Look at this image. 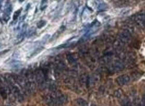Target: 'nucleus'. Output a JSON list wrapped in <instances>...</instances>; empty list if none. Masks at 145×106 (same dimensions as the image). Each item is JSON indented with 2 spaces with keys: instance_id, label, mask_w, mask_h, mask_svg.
I'll list each match as a JSON object with an SVG mask.
<instances>
[{
  "instance_id": "a211bd4d",
  "label": "nucleus",
  "mask_w": 145,
  "mask_h": 106,
  "mask_svg": "<svg viewBox=\"0 0 145 106\" xmlns=\"http://www.w3.org/2000/svg\"><path fill=\"white\" fill-rule=\"evenodd\" d=\"M24 0H19V2H24Z\"/></svg>"
},
{
  "instance_id": "20e7f679",
  "label": "nucleus",
  "mask_w": 145,
  "mask_h": 106,
  "mask_svg": "<svg viewBox=\"0 0 145 106\" xmlns=\"http://www.w3.org/2000/svg\"><path fill=\"white\" fill-rule=\"evenodd\" d=\"M124 62L120 60H116L113 61L111 65V69L113 72H119L124 69Z\"/></svg>"
},
{
  "instance_id": "f3484780",
  "label": "nucleus",
  "mask_w": 145,
  "mask_h": 106,
  "mask_svg": "<svg viewBox=\"0 0 145 106\" xmlns=\"http://www.w3.org/2000/svg\"><path fill=\"white\" fill-rule=\"evenodd\" d=\"M137 106H145V95H144L142 101L140 103H139Z\"/></svg>"
},
{
  "instance_id": "4468645a",
  "label": "nucleus",
  "mask_w": 145,
  "mask_h": 106,
  "mask_svg": "<svg viewBox=\"0 0 145 106\" xmlns=\"http://www.w3.org/2000/svg\"><path fill=\"white\" fill-rule=\"evenodd\" d=\"M46 24V22L45 20H40L38 22L37 24V28H43L45 25Z\"/></svg>"
},
{
  "instance_id": "f8f14e48",
  "label": "nucleus",
  "mask_w": 145,
  "mask_h": 106,
  "mask_svg": "<svg viewBox=\"0 0 145 106\" xmlns=\"http://www.w3.org/2000/svg\"><path fill=\"white\" fill-rule=\"evenodd\" d=\"M22 9L20 8L14 12V13H13V21H16V20L18 18H19V16H20V13H21V12H22Z\"/></svg>"
},
{
  "instance_id": "9b49d317",
  "label": "nucleus",
  "mask_w": 145,
  "mask_h": 106,
  "mask_svg": "<svg viewBox=\"0 0 145 106\" xmlns=\"http://www.w3.org/2000/svg\"><path fill=\"white\" fill-rule=\"evenodd\" d=\"M121 105H122V106H132L130 100L128 97H126L125 99H124L122 101H121Z\"/></svg>"
},
{
  "instance_id": "2eb2a0df",
  "label": "nucleus",
  "mask_w": 145,
  "mask_h": 106,
  "mask_svg": "<svg viewBox=\"0 0 145 106\" xmlns=\"http://www.w3.org/2000/svg\"><path fill=\"white\" fill-rule=\"evenodd\" d=\"M35 34H36V30H35V28H34L30 29L28 32V36H29V37L34 36Z\"/></svg>"
},
{
  "instance_id": "f03ea898",
  "label": "nucleus",
  "mask_w": 145,
  "mask_h": 106,
  "mask_svg": "<svg viewBox=\"0 0 145 106\" xmlns=\"http://www.w3.org/2000/svg\"><path fill=\"white\" fill-rule=\"evenodd\" d=\"M35 75V79H36V82L37 83L38 86L44 88L46 87V73L43 69H38L36 71L34 72Z\"/></svg>"
},
{
  "instance_id": "7ed1b4c3",
  "label": "nucleus",
  "mask_w": 145,
  "mask_h": 106,
  "mask_svg": "<svg viewBox=\"0 0 145 106\" xmlns=\"http://www.w3.org/2000/svg\"><path fill=\"white\" fill-rule=\"evenodd\" d=\"M133 32V30L131 28H124V29L119 33L117 38L118 40L124 43V44H126L129 43L132 38V34Z\"/></svg>"
},
{
  "instance_id": "0eeeda50",
  "label": "nucleus",
  "mask_w": 145,
  "mask_h": 106,
  "mask_svg": "<svg viewBox=\"0 0 145 106\" xmlns=\"http://www.w3.org/2000/svg\"><path fill=\"white\" fill-rule=\"evenodd\" d=\"M11 10H12V7L11 4L10 3L7 4L5 10H4V13H3V20L5 22H8L10 19V15L11 12Z\"/></svg>"
},
{
  "instance_id": "39448f33",
  "label": "nucleus",
  "mask_w": 145,
  "mask_h": 106,
  "mask_svg": "<svg viewBox=\"0 0 145 106\" xmlns=\"http://www.w3.org/2000/svg\"><path fill=\"white\" fill-rule=\"evenodd\" d=\"M134 21L139 26L145 28V13H138L134 16Z\"/></svg>"
},
{
  "instance_id": "423d86ee",
  "label": "nucleus",
  "mask_w": 145,
  "mask_h": 106,
  "mask_svg": "<svg viewBox=\"0 0 145 106\" xmlns=\"http://www.w3.org/2000/svg\"><path fill=\"white\" fill-rule=\"evenodd\" d=\"M116 82L120 86L127 85L129 82L130 81V77L128 75H122L118 77L116 79Z\"/></svg>"
},
{
  "instance_id": "1a4fd4ad",
  "label": "nucleus",
  "mask_w": 145,
  "mask_h": 106,
  "mask_svg": "<svg viewBox=\"0 0 145 106\" xmlns=\"http://www.w3.org/2000/svg\"><path fill=\"white\" fill-rule=\"evenodd\" d=\"M67 60L70 65H74L77 62V59L75 58V55L71 53L67 54Z\"/></svg>"
},
{
  "instance_id": "f257e3e1",
  "label": "nucleus",
  "mask_w": 145,
  "mask_h": 106,
  "mask_svg": "<svg viewBox=\"0 0 145 106\" xmlns=\"http://www.w3.org/2000/svg\"><path fill=\"white\" fill-rule=\"evenodd\" d=\"M67 96L59 91H54L46 95L44 101L49 106H62L67 102Z\"/></svg>"
},
{
  "instance_id": "6ab92c4d",
  "label": "nucleus",
  "mask_w": 145,
  "mask_h": 106,
  "mask_svg": "<svg viewBox=\"0 0 145 106\" xmlns=\"http://www.w3.org/2000/svg\"><path fill=\"white\" fill-rule=\"evenodd\" d=\"M91 106H97V105H91Z\"/></svg>"
},
{
  "instance_id": "6e6552de",
  "label": "nucleus",
  "mask_w": 145,
  "mask_h": 106,
  "mask_svg": "<svg viewBox=\"0 0 145 106\" xmlns=\"http://www.w3.org/2000/svg\"><path fill=\"white\" fill-rule=\"evenodd\" d=\"M0 95L4 100H5L8 97V92H7L6 89H5V86L2 85V82L1 81V80H0Z\"/></svg>"
},
{
  "instance_id": "dca6fc26",
  "label": "nucleus",
  "mask_w": 145,
  "mask_h": 106,
  "mask_svg": "<svg viewBox=\"0 0 145 106\" xmlns=\"http://www.w3.org/2000/svg\"><path fill=\"white\" fill-rule=\"evenodd\" d=\"M114 95H115L116 97L120 98L122 97V92L121 91V90L120 89L116 90V91L114 92Z\"/></svg>"
},
{
  "instance_id": "9d476101",
  "label": "nucleus",
  "mask_w": 145,
  "mask_h": 106,
  "mask_svg": "<svg viewBox=\"0 0 145 106\" xmlns=\"http://www.w3.org/2000/svg\"><path fill=\"white\" fill-rule=\"evenodd\" d=\"M76 103L78 106H88V103L83 98H77L76 100Z\"/></svg>"
},
{
  "instance_id": "ddd939ff",
  "label": "nucleus",
  "mask_w": 145,
  "mask_h": 106,
  "mask_svg": "<svg viewBox=\"0 0 145 106\" xmlns=\"http://www.w3.org/2000/svg\"><path fill=\"white\" fill-rule=\"evenodd\" d=\"M48 5V0H42L40 3V10L43 11L44 10H45L46 8Z\"/></svg>"
}]
</instances>
